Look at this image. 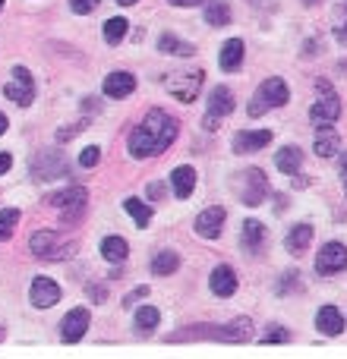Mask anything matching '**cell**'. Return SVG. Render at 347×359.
Listing matches in <instances>:
<instances>
[{
    "label": "cell",
    "instance_id": "obj_6",
    "mask_svg": "<svg viewBox=\"0 0 347 359\" xmlns=\"http://www.w3.org/2000/svg\"><path fill=\"white\" fill-rule=\"evenodd\" d=\"M45 202L51 205V208H60L63 211V221H76V217L86 211V202H89V192L82 190V186H70V190L63 192H54V196H48Z\"/></svg>",
    "mask_w": 347,
    "mask_h": 359
},
{
    "label": "cell",
    "instance_id": "obj_32",
    "mask_svg": "<svg viewBox=\"0 0 347 359\" xmlns=\"http://www.w3.org/2000/svg\"><path fill=\"white\" fill-rule=\"evenodd\" d=\"M19 217H22L19 208H3V211H0V243H7V240L13 237Z\"/></svg>",
    "mask_w": 347,
    "mask_h": 359
},
{
    "label": "cell",
    "instance_id": "obj_30",
    "mask_svg": "<svg viewBox=\"0 0 347 359\" xmlns=\"http://www.w3.org/2000/svg\"><path fill=\"white\" fill-rule=\"evenodd\" d=\"M123 208L133 215V221H136V227H149V221H152V208L143 202V199H136V196H129L127 202H123Z\"/></svg>",
    "mask_w": 347,
    "mask_h": 359
},
{
    "label": "cell",
    "instance_id": "obj_19",
    "mask_svg": "<svg viewBox=\"0 0 347 359\" xmlns=\"http://www.w3.org/2000/svg\"><path fill=\"white\" fill-rule=\"evenodd\" d=\"M316 325H319L322 334L338 337V334L344 331V315L338 312V306H322V309L316 312Z\"/></svg>",
    "mask_w": 347,
    "mask_h": 359
},
{
    "label": "cell",
    "instance_id": "obj_33",
    "mask_svg": "<svg viewBox=\"0 0 347 359\" xmlns=\"http://www.w3.org/2000/svg\"><path fill=\"white\" fill-rule=\"evenodd\" d=\"M158 322H161V312H158L155 306H143V309L136 312V325L143 328V331H155Z\"/></svg>",
    "mask_w": 347,
    "mask_h": 359
},
{
    "label": "cell",
    "instance_id": "obj_48",
    "mask_svg": "<svg viewBox=\"0 0 347 359\" xmlns=\"http://www.w3.org/2000/svg\"><path fill=\"white\" fill-rule=\"evenodd\" d=\"M250 3H252V7H262V3H266V0H250Z\"/></svg>",
    "mask_w": 347,
    "mask_h": 359
},
{
    "label": "cell",
    "instance_id": "obj_10",
    "mask_svg": "<svg viewBox=\"0 0 347 359\" xmlns=\"http://www.w3.org/2000/svg\"><path fill=\"white\" fill-rule=\"evenodd\" d=\"M347 268V246L344 243H325L319 249V258H316V272L322 274V278H328V274H338Z\"/></svg>",
    "mask_w": 347,
    "mask_h": 359
},
{
    "label": "cell",
    "instance_id": "obj_24",
    "mask_svg": "<svg viewBox=\"0 0 347 359\" xmlns=\"http://www.w3.org/2000/svg\"><path fill=\"white\" fill-rule=\"evenodd\" d=\"M309 243H313V227H309V224H297V227H293V231L287 233V240H284L287 252H293V256L307 252Z\"/></svg>",
    "mask_w": 347,
    "mask_h": 359
},
{
    "label": "cell",
    "instance_id": "obj_23",
    "mask_svg": "<svg viewBox=\"0 0 347 359\" xmlns=\"http://www.w3.org/2000/svg\"><path fill=\"white\" fill-rule=\"evenodd\" d=\"M158 51H161V54H174V57H193L196 54V48H193L190 41H180L177 35H170V32H164L161 38H158Z\"/></svg>",
    "mask_w": 347,
    "mask_h": 359
},
{
    "label": "cell",
    "instance_id": "obj_1",
    "mask_svg": "<svg viewBox=\"0 0 347 359\" xmlns=\"http://www.w3.org/2000/svg\"><path fill=\"white\" fill-rule=\"evenodd\" d=\"M180 126L177 120L170 114H164V110H149L145 114V120L139 123L133 133H129V155L133 158H155L161 155L164 149H170L174 145V139H177Z\"/></svg>",
    "mask_w": 347,
    "mask_h": 359
},
{
    "label": "cell",
    "instance_id": "obj_25",
    "mask_svg": "<svg viewBox=\"0 0 347 359\" xmlns=\"http://www.w3.org/2000/svg\"><path fill=\"white\" fill-rule=\"evenodd\" d=\"M243 38H231L225 41V48H221V69H227V73H234V69L243 63Z\"/></svg>",
    "mask_w": 347,
    "mask_h": 359
},
{
    "label": "cell",
    "instance_id": "obj_41",
    "mask_svg": "<svg viewBox=\"0 0 347 359\" xmlns=\"http://www.w3.org/2000/svg\"><path fill=\"white\" fill-rule=\"evenodd\" d=\"M316 48H322V41H307V48H303V57H313L316 54Z\"/></svg>",
    "mask_w": 347,
    "mask_h": 359
},
{
    "label": "cell",
    "instance_id": "obj_42",
    "mask_svg": "<svg viewBox=\"0 0 347 359\" xmlns=\"http://www.w3.org/2000/svg\"><path fill=\"white\" fill-rule=\"evenodd\" d=\"M168 3H174V7H199L202 0H168Z\"/></svg>",
    "mask_w": 347,
    "mask_h": 359
},
{
    "label": "cell",
    "instance_id": "obj_44",
    "mask_svg": "<svg viewBox=\"0 0 347 359\" xmlns=\"http://www.w3.org/2000/svg\"><path fill=\"white\" fill-rule=\"evenodd\" d=\"M89 297H95V299H104V290H102V287H89Z\"/></svg>",
    "mask_w": 347,
    "mask_h": 359
},
{
    "label": "cell",
    "instance_id": "obj_14",
    "mask_svg": "<svg viewBox=\"0 0 347 359\" xmlns=\"http://www.w3.org/2000/svg\"><path fill=\"white\" fill-rule=\"evenodd\" d=\"M29 299H32L35 309H51V306L60 303V287L51 278H35L29 287Z\"/></svg>",
    "mask_w": 347,
    "mask_h": 359
},
{
    "label": "cell",
    "instance_id": "obj_40",
    "mask_svg": "<svg viewBox=\"0 0 347 359\" xmlns=\"http://www.w3.org/2000/svg\"><path fill=\"white\" fill-rule=\"evenodd\" d=\"M10 167H13V155H10V151H0V176L7 174Z\"/></svg>",
    "mask_w": 347,
    "mask_h": 359
},
{
    "label": "cell",
    "instance_id": "obj_18",
    "mask_svg": "<svg viewBox=\"0 0 347 359\" xmlns=\"http://www.w3.org/2000/svg\"><path fill=\"white\" fill-rule=\"evenodd\" d=\"M209 287L215 297H234V293H237V274H234L231 265H218V268L211 272Z\"/></svg>",
    "mask_w": 347,
    "mask_h": 359
},
{
    "label": "cell",
    "instance_id": "obj_2",
    "mask_svg": "<svg viewBox=\"0 0 347 359\" xmlns=\"http://www.w3.org/2000/svg\"><path fill=\"white\" fill-rule=\"evenodd\" d=\"M287 101H291V92H287L284 79L272 76V79H266L256 88V95H252V101H250L246 110H250V117H262L268 108H284Z\"/></svg>",
    "mask_w": 347,
    "mask_h": 359
},
{
    "label": "cell",
    "instance_id": "obj_29",
    "mask_svg": "<svg viewBox=\"0 0 347 359\" xmlns=\"http://www.w3.org/2000/svg\"><path fill=\"white\" fill-rule=\"evenodd\" d=\"M205 22H209V26L225 28L227 22H231V7H227L225 0H211L209 7H205Z\"/></svg>",
    "mask_w": 347,
    "mask_h": 359
},
{
    "label": "cell",
    "instance_id": "obj_47",
    "mask_svg": "<svg viewBox=\"0 0 347 359\" xmlns=\"http://www.w3.org/2000/svg\"><path fill=\"white\" fill-rule=\"evenodd\" d=\"M117 3H120V7H133V3H136V0H117Z\"/></svg>",
    "mask_w": 347,
    "mask_h": 359
},
{
    "label": "cell",
    "instance_id": "obj_17",
    "mask_svg": "<svg viewBox=\"0 0 347 359\" xmlns=\"http://www.w3.org/2000/svg\"><path fill=\"white\" fill-rule=\"evenodd\" d=\"M104 95L108 98H127L136 92V76L127 73V69H117V73L104 76Z\"/></svg>",
    "mask_w": 347,
    "mask_h": 359
},
{
    "label": "cell",
    "instance_id": "obj_4",
    "mask_svg": "<svg viewBox=\"0 0 347 359\" xmlns=\"http://www.w3.org/2000/svg\"><path fill=\"white\" fill-rule=\"evenodd\" d=\"M60 176H70V164L63 158V151H38L32 158V180L38 183H51V180H60Z\"/></svg>",
    "mask_w": 347,
    "mask_h": 359
},
{
    "label": "cell",
    "instance_id": "obj_11",
    "mask_svg": "<svg viewBox=\"0 0 347 359\" xmlns=\"http://www.w3.org/2000/svg\"><path fill=\"white\" fill-rule=\"evenodd\" d=\"M243 205H250V208H256V205H262L266 202V196H268V180H266V174L259 167H250L243 174Z\"/></svg>",
    "mask_w": 347,
    "mask_h": 359
},
{
    "label": "cell",
    "instance_id": "obj_39",
    "mask_svg": "<svg viewBox=\"0 0 347 359\" xmlns=\"http://www.w3.org/2000/svg\"><path fill=\"white\" fill-rule=\"evenodd\" d=\"M334 41H338V44H344V48H347V19L341 22V26H334Z\"/></svg>",
    "mask_w": 347,
    "mask_h": 359
},
{
    "label": "cell",
    "instance_id": "obj_28",
    "mask_svg": "<svg viewBox=\"0 0 347 359\" xmlns=\"http://www.w3.org/2000/svg\"><path fill=\"white\" fill-rule=\"evenodd\" d=\"M177 268H180V258H177V252H170V249L158 252V256L152 258V274H158V278H168V274H174Z\"/></svg>",
    "mask_w": 347,
    "mask_h": 359
},
{
    "label": "cell",
    "instance_id": "obj_5",
    "mask_svg": "<svg viewBox=\"0 0 347 359\" xmlns=\"http://www.w3.org/2000/svg\"><path fill=\"white\" fill-rule=\"evenodd\" d=\"M319 92H322V98L309 108V120L322 129V126H332V123L341 117V101H338V95H334V88L328 85L325 79L319 82Z\"/></svg>",
    "mask_w": 347,
    "mask_h": 359
},
{
    "label": "cell",
    "instance_id": "obj_13",
    "mask_svg": "<svg viewBox=\"0 0 347 359\" xmlns=\"http://www.w3.org/2000/svg\"><path fill=\"white\" fill-rule=\"evenodd\" d=\"M225 217H227V211L221 208V205H211V208H205V211H199V217H196V233L202 240H218L221 237V227H225Z\"/></svg>",
    "mask_w": 347,
    "mask_h": 359
},
{
    "label": "cell",
    "instance_id": "obj_8",
    "mask_svg": "<svg viewBox=\"0 0 347 359\" xmlns=\"http://www.w3.org/2000/svg\"><path fill=\"white\" fill-rule=\"evenodd\" d=\"M3 95H7V101L19 104V108H29V104L35 101V79H32V73H29L26 67H13V79L3 85Z\"/></svg>",
    "mask_w": 347,
    "mask_h": 359
},
{
    "label": "cell",
    "instance_id": "obj_21",
    "mask_svg": "<svg viewBox=\"0 0 347 359\" xmlns=\"http://www.w3.org/2000/svg\"><path fill=\"white\" fill-rule=\"evenodd\" d=\"M240 243H243L246 252H262V243H266V227L259 221H246L243 233H240Z\"/></svg>",
    "mask_w": 347,
    "mask_h": 359
},
{
    "label": "cell",
    "instance_id": "obj_43",
    "mask_svg": "<svg viewBox=\"0 0 347 359\" xmlns=\"http://www.w3.org/2000/svg\"><path fill=\"white\" fill-rule=\"evenodd\" d=\"M161 192H164V186H161V183L149 186V196H152V199H158V196H161Z\"/></svg>",
    "mask_w": 347,
    "mask_h": 359
},
{
    "label": "cell",
    "instance_id": "obj_50",
    "mask_svg": "<svg viewBox=\"0 0 347 359\" xmlns=\"http://www.w3.org/2000/svg\"><path fill=\"white\" fill-rule=\"evenodd\" d=\"M0 340H3V328H0Z\"/></svg>",
    "mask_w": 347,
    "mask_h": 359
},
{
    "label": "cell",
    "instance_id": "obj_12",
    "mask_svg": "<svg viewBox=\"0 0 347 359\" xmlns=\"http://www.w3.org/2000/svg\"><path fill=\"white\" fill-rule=\"evenodd\" d=\"M86 331H89V309L86 306H79V309L67 312L60 322V340L63 344H76V340L86 337Z\"/></svg>",
    "mask_w": 347,
    "mask_h": 359
},
{
    "label": "cell",
    "instance_id": "obj_45",
    "mask_svg": "<svg viewBox=\"0 0 347 359\" xmlns=\"http://www.w3.org/2000/svg\"><path fill=\"white\" fill-rule=\"evenodd\" d=\"M7 126H10V120H7V114H0V136L7 133Z\"/></svg>",
    "mask_w": 347,
    "mask_h": 359
},
{
    "label": "cell",
    "instance_id": "obj_46",
    "mask_svg": "<svg viewBox=\"0 0 347 359\" xmlns=\"http://www.w3.org/2000/svg\"><path fill=\"white\" fill-rule=\"evenodd\" d=\"M341 176H344V183H347V151H344V161H341Z\"/></svg>",
    "mask_w": 347,
    "mask_h": 359
},
{
    "label": "cell",
    "instance_id": "obj_15",
    "mask_svg": "<svg viewBox=\"0 0 347 359\" xmlns=\"http://www.w3.org/2000/svg\"><path fill=\"white\" fill-rule=\"evenodd\" d=\"M190 337H209V340H227V344H240V340L250 337V319H237L227 328L218 331H190Z\"/></svg>",
    "mask_w": 347,
    "mask_h": 359
},
{
    "label": "cell",
    "instance_id": "obj_38",
    "mask_svg": "<svg viewBox=\"0 0 347 359\" xmlns=\"http://www.w3.org/2000/svg\"><path fill=\"white\" fill-rule=\"evenodd\" d=\"M82 129H86V123H76V126H70V129H60V133H57V142H70V139H73L76 133H82Z\"/></svg>",
    "mask_w": 347,
    "mask_h": 359
},
{
    "label": "cell",
    "instance_id": "obj_49",
    "mask_svg": "<svg viewBox=\"0 0 347 359\" xmlns=\"http://www.w3.org/2000/svg\"><path fill=\"white\" fill-rule=\"evenodd\" d=\"M303 3H307V7H316V3H319V0H303Z\"/></svg>",
    "mask_w": 347,
    "mask_h": 359
},
{
    "label": "cell",
    "instance_id": "obj_35",
    "mask_svg": "<svg viewBox=\"0 0 347 359\" xmlns=\"http://www.w3.org/2000/svg\"><path fill=\"white\" fill-rule=\"evenodd\" d=\"M95 7H98V0H70V10L76 16H89Z\"/></svg>",
    "mask_w": 347,
    "mask_h": 359
},
{
    "label": "cell",
    "instance_id": "obj_53",
    "mask_svg": "<svg viewBox=\"0 0 347 359\" xmlns=\"http://www.w3.org/2000/svg\"><path fill=\"white\" fill-rule=\"evenodd\" d=\"M344 190H347V183H344Z\"/></svg>",
    "mask_w": 347,
    "mask_h": 359
},
{
    "label": "cell",
    "instance_id": "obj_37",
    "mask_svg": "<svg viewBox=\"0 0 347 359\" xmlns=\"http://www.w3.org/2000/svg\"><path fill=\"white\" fill-rule=\"evenodd\" d=\"M145 297H149V287H136L133 293H127V297H123V309H133V306H136V299H145Z\"/></svg>",
    "mask_w": 347,
    "mask_h": 359
},
{
    "label": "cell",
    "instance_id": "obj_52",
    "mask_svg": "<svg viewBox=\"0 0 347 359\" xmlns=\"http://www.w3.org/2000/svg\"><path fill=\"white\" fill-rule=\"evenodd\" d=\"M344 7H347V0H344Z\"/></svg>",
    "mask_w": 347,
    "mask_h": 359
},
{
    "label": "cell",
    "instance_id": "obj_22",
    "mask_svg": "<svg viewBox=\"0 0 347 359\" xmlns=\"http://www.w3.org/2000/svg\"><path fill=\"white\" fill-rule=\"evenodd\" d=\"M275 164H278V170L281 174H287V176H293L300 170V164H303V151L297 149V145H284V149L275 155Z\"/></svg>",
    "mask_w": 347,
    "mask_h": 359
},
{
    "label": "cell",
    "instance_id": "obj_31",
    "mask_svg": "<svg viewBox=\"0 0 347 359\" xmlns=\"http://www.w3.org/2000/svg\"><path fill=\"white\" fill-rule=\"evenodd\" d=\"M127 28H129V22L123 19V16L108 19L104 22V41H108V44H120V41L127 38Z\"/></svg>",
    "mask_w": 347,
    "mask_h": 359
},
{
    "label": "cell",
    "instance_id": "obj_3",
    "mask_svg": "<svg viewBox=\"0 0 347 359\" xmlns=\"http://www.w3.org/2000/svg\"><path fill=\"white\" fill-rule=\"evenodd\" d=\"M29 249H32L38 258H45V262H63V258H70L76 252V243L73 240L63 243L54 231H38V233L29 237Z\"/></svg>",
    "mask_w": 347,
    "mask_h": 359
},
{
    "label": "cell",
    "instance_id": "obj_7",
    "mask_svg": "<svg viewBox=\"0 0 347 359\" xmlns=\"http://www.w3.org/2000/svg\"><path fill=\"white\" fill-rule=\"evenodd\" d=\"M202 82H205L202 69H193V73H174L168 79V95H174L177 101L190 104V101H196V95L202 92Z\"/></svg>",
    "mask_w": 347,
    "mask_h": 359
},
{
    "label": "cell",
    "instance_id": "obj_9",
    "mask_svg": "<svg viewBox=\"0 0 347 359\" xmlns=\"http://www.w3.org/2000/svg\"><path fill=\"white\" fill-rule=\"evenodd\" d=\"M234 110V95H231V88L218 85V88H211V95H209V114H205V123L202 126L209 129H218V120L221 117H227Z\"/></svg>",
    "mask_w": 347,
    "mask_h": 359
},
{
    "label": "cell",
    "instance_id": "obj_16",
    "mask_svg": "<svg viewBox=\"0 0 347 359\" xmlns=\"http://www.w3.org/2000/svg\"><path fill=\"white\" fill-rule=\"evenodd\" d=\"M272 142V129H243L234 136V151L237 155H250V151H259L266 149Z\"/></svg>",
    "mask_w": 347,
    "mask_h": 359
},
{
    "label": "cell",
    "instance_id": "obj_34",
    "mask_svg": "<svg viewBox=\"0 0 347 359\" xmlns=\"http://www.w3.org/2000/svg\"><path fill=\"white\" fill-rule=\"evenodd\" d=\"M291 340V331H284L281 325H272L262 337H259V344H287Z\"/></svg>",
    "mask_w": 347,
    "mask_h": 359
},
{
    "label": "cell",
    "instance_id": "obj_36",
    "mask_svg": "<svg viewBox=\"0 0 347 359\" xmlns=\"http://www.w3.org/2000/svg\"><path fill=\"white\" fill-rule=\"evenodd\" d=\"M98 161H102V151H98L95 145H89V149H82V155H79V164H82V167H95Z\"/></svg>",
    "mask_w": 347,
    "mask_h": 359
},
{
    "label": "cell",
    "instance_id": "obj_20",
    "mask_svg": "<svg viewBox=\"0 0 347 359\" xmlns=\"http://www.w3.org/2000/svg\"><path fill=\"white\" fill-rule=\"evenodd\" d=\"M170 183H174V196L177 199H190L193 190H196V170L184 164V167H177L170 174Z\"/></svg>",
    "mask_w": 347,
    "mask_h": 359
},
{
    "label": "cell",
    "instance_id": "obj_51",
    "mask_svg": "<svg viewBox=\"0 0 347 359\" xmlns=\"http://www.w3.org/2000/svg\"><path fill=\"white\" fill-rule=\"evenodd\" d=\"M0 10H3V0H0Z\"/></svg>",
    "mask_w": 347,
    "mask_h": 359
},
{
    "label": "cell",
    "instance_id": "obj_26",
    "mask_svg": "<svg viewBox=\"0 0 347 359\" xmlns=\"http://www.w3.org/2000/svg\"><path fill=\"white\" fill-rule=\"evenodd\" d=\"M102 256L108 258V262H114V265L127 262V256H129L127 240H123V237H104L102 240Z\"/></svg>",
    "mask_w": 347,
    "mask_h": 359
},
{
    "label": "cell",
    "instance_id": "obj_27",
    "mask_svg": "<svg viewBox=\"0 0 347 359\" xmlns=\"http://www.w3.org/2000/svg\"><path fill=\"white\" fill-rule=\"evenodd\" d=\"M325 129V133H319V136H316V155L319 158H332V155H338L341 151V136L338 133H334V129H328V126H322Z\"/></svg>",
    "mask_w": 347,
    "mask_h": 359
}]
</instances>
